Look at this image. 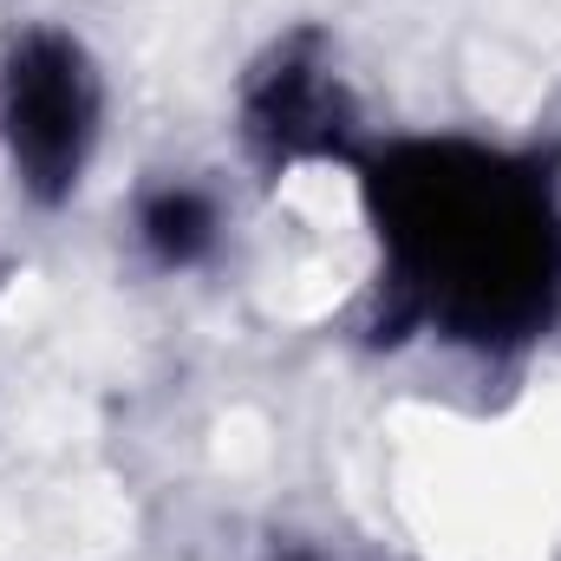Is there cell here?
I'll use <instances>...</instances> for the list:
<instances>
[{
    "label": "cell",
    "mask_w": 561,
    "mask_h": 561,
    "mask_svg": "<svg viewBox=\"0 0 561 561\" xmlns=\"http://www.w3.org/2000/svg\"><path fill=\"white\" fill-rule=\"evenodd\" d=\"M105 118V85L92 53L66 26H20L0 53V144L13 183L59 209L79 196Z\"/></svg>",
    "instance_id": "7a4b0ae2"
},
{
    "label": "cell",
    "mask_w": 561,
    "mask_h": 561,
    "mask_svg": "<svg viewBox=\"0 0 561 561\" xmlns=\"http://www.w3.org/2000/svg\"><path fill=\"white\" fill-rule=\"evenodd\" d=\"M294 561H307V556H294Z\"/></svg>",
    "instance_id": "5b68a950"
},
{
    "label": "cell",
    "mask_w": 561,
    "mask_h": 561,
    "mask_svg": "<svg viewBox=\"0 0 561 561\" xmlns=\"http://www.w3.org/2000/svg\"><path fill=\"white\" fill-rule=\"evenodd\" d=\"M379 242V333L510 359L561 320V170L529 144L392 138L353 157Z\"/></svg>",
    "instance_id": "6da1fadb"
},
{
    "label": "cell",
    "mask_w": 561,
    "mask_h": 561,
    "mask_svg": "<svg viewBox=\"0 0 561 561\" xmlns=\"http://www.w3.org/2000/svg\"><path fill=\"white\" fill-rule=\"evenodd\" d=\"M216 229H222V216H216V203L196 183H157V190H144L138 249L150 255V268H163V275L196 268L216 249Z\"/></svg>",
    "instance_id": "277c9868"
},
{
    "label": "cell",
    "mask_w": 561,
    "mask_h": 561,
    "mask_svg": "<svg viewBox=\"0 0 561 561\" xmlns=\"http://www.w3.org/2000/svg\"><path fill=\"white\" fill-rule=\"evenodd\" d=\"M242 138L275 176L300 170V163H353L366 150L353 92L340 85V72L313 33L280 39L255 66V79L242 85Z\"/></svg>",
    "instance_id": "3957f363"
}]
</instances>
